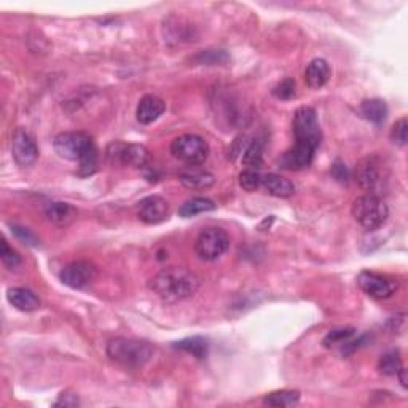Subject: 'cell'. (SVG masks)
<instances>
[{"label":"cell","instance_id":"obj_1","mask_svg":"<svg viewBox=\"0 0 408 408\" xmlns=\"http://www.w3.org/2000/svg\"><path fill=\"white\" fill-rule=\"evenodd\" d=\"M199 277L183 267L164 268L149 281V289L166 303L190 298L199 289Z\"/></svg>","mask_w":408,"mask_h":408},{"label":"cell","instance_id":"obj_2","mask_svg":"<svg viewBox=\"0 0 408 408\" xmlns=\"http://www.w3.org/2000/svg\"><path fill=\"white\" fill-rule=\"evenodd\" d=\"M105 351L112 362L125 367V369H140L153 359L155 348L147 341L118 336L107 343Z\"/></svg>","mask_w":408,"mask_h":408},{"label":"cell","instance_id":"obj_3","mask_svg":"<svg viewBox=\"0 0 408 408\" xmlns=\"http://www.w3.org/2000/svg\"><path fill=\"white\" fill-rule=\"evenodd\" d=\"M351 212L354 221L367 232H375V230L381 228L389 217L388 204L378 195L370 193L354 199Z\"/></svg>","mask_w":408,"mask_h":408},{"label":"cell","instance_id":"obj_4","mask_svg":"<svg viewBox=\"0 0 408 408\" xmlns=\"http://www.w3.org/2000/svg\"><path fill=\"white\" fill-rule=\"evenodd\" d=\"M171 153L188 166H199L209 157V145L198 134H182L171 144Z\"/></svg>","mask_w":408,"mask_h":408},{"label":"cell","instance_id":"obj_5","mask_svg":"<svg viewBox=\"0 0 408 408\" xmlns=\"http://www.w3.org/2000/svg\"><path fill=\"white\" fill-rule=\"evenodd\" d=\"M230 236L225 230L218 227H211L203 230L195 241V252L201 260L214 262L218 257L228 251Z\"/></svg>","mask_w":408,"mask_h":408},{"label":"cell","instance_id":"obj_6","mask_svg":"<svg viewBox=\"0 0 408 408\" xmlns=\"http://www.w3.org/2000/svg\"><path fill=\"white\" fill-rule=\"evenodd\" d=\"M53 147L61 158L69 162H80L93 149L94 142L84 131H66L56 136Z\"/></svg>","mask_w":408,"mask_h":408},{"label":"cell","instance_id":"obj_7","mask_svg":"<svg viewBox=\"0 0 408 408\" xmlns=\"http://www.w3.org/2000/svg\"><path fill=\"white\" fill-rule=\"evenodd\" d=\"M292 131L295 136V142H300V144H308L311 147H315V149H317L319 144H321L322 133L317 121L316 110L311 107H306V105L297 109V112L294 114Z\"/></svg>","mask_w":408,"mask_h":408},{"label":"cell","instance_id":"obj_8","mask_svg":"<svg viewBox=\"0 0 408 408\" xmlns=\"http://www.w3.org/2000/svg\"><path fill=\"white\" fill-rule=\"evenodd\" d=\"M107 158L112 163L131 168H144L150 162V152L139 144H123L114 142L107 147Z\"/></svg>","mask_w":408,"mask_h":408},{"label":"cell","instance_id":"obj_9","mask_svg":"<svg viewBox=\"0 0 408 408\" xmlns=\"http://www.w3.org/2000/svg\"><path fill=\"white\" fill-rule=\"evenodd\" d=\"M356 180L370 195H376V192L383 187L384 182V166L381 159L378 157H367L360 159L356 169H354Z\"/></svg>","mask_w":408,"mask_h":408},{"label":"cell","instance_id":"obj_10","mask_svg":"<svg viewBox=\"0 0 408 408\" xmlns=\"http://www.w3.org/2000/svg\"><path fill=\"white\" fill-rule=\"evenodd\" d=\"M11 155L20 168H29L39 159V147L34 136L25 128L15 129L11 136Z\"/></svg>","mask_w":408,"mask_h":408},{"label":"cell","instance_id":"obj_11","mask_svg":"<svg viewBox=\"0 0 408 408\" xmlns=\"http://www.w3.org/2000/svg\"><path fill=\"white\" fill-rule=\"evenodd\" d=\"M59 277H61V281L70 289L81 291V289L90 287L91 284L96 281L98 268L96 265L88 262V260H77V262L66 265Z\"/></svg>","mask_w":408,"mask_h":408},{"label":"cell","instance_id":"obj_12","mask_svg":"<svg viewBox=\"0 0 408 408\" xmlns=\"http://www.w3.org/2000/svg\"><path fill=\"white\" fill-rule=\"evenodd\" d=\"M357 286L360 291L375 300H384L393 297L397 291V281L391 277L374 273V271H362L357 276Z\"/></svg>","mask_w":408,"mask_h":408},{"label":"cell","instance_id":"obj_13","mask_svg":"<svg viewBox=\"0 0 408 408\" xmlns=\"http://www.w3.org/2000/svg\"><path fill=\"white\" fill-rule=\"evenodd\" d=\"M171 214L169 203L158 195H150L144 198L138 206V217L147 225H158L164 221H168Z\"/></svg>","mask_w":408,"mask_h":408},{"label":"cell","instance_id":"obj_14","mask_svg":"<svg viewBox=\"0 0 408 408\" xmlns=\"http://www.w3.org/2000/svg\"><path fill=\"white\" fill-rule=\"evenodd\" d=\"M315 147H311L308 144H300V142H295V145L292 149H289L284 155L279 158L281 168L289 169V171H301L311 166L312 159L316 155Z\"/></svg>","mask_w":408,"mask_h":408},{"label":"cell","instance_id":"obj_15","mask_svg":"<svg viewBox=\"0 0 408 408\" xmlns=\"http://www.w3.org/2000/svg\"><path fill=\"white\" fill-rule=\"evenodd\" d=\"M164 110H166V104L162 98L155 96V94H145L136 109V118L140 125H152L164 114Z\"/></svg>","mask_w":408,"mask_h":408},{"label":"cell","instance_id":"obj_16","mask_svg":"<svg viewBox=\"0 0 408 408\" xmlns=\"http://www.w3.org/2000/svg\"><path fill=\"white\" fill-rule=\"evenodd\" d=\"M8 303L22 312H34L40 308V300L26 287H11L7 292Z\"/></svg>","mask_w":408,"mask_h":408},{"label":"cell","instance_id":"obj_17","mask_svg":"<svg viewBox=\"0 0 408 408\" xmlns=\"http://www.w3.org/2000/svg\"><path fill=\"white\" fill-rule=\"evenodd\" d=\"M330 66L329 62L322 58H316L306 66L305 70V81L311 90H319L324 85H327L330 79Z\"/></svg>","mask_w":408,"mask_h":408},{"label":"cell","instance_id":"obj_18","mask_svg":"<svg viewBox=\"0 0 408 408\" xmlns=\"http://www.w3.org/2000/svg\"><path fill=\"white\" fill-rule=\"evenodd\" d=\"M262 188L271 197L276 198H291L295 193L294 183L279 174L262 176Z\"/></svg>","mask_w":408,"mask_h":408},{"label":"cell","instance_id":"obj_19","mask_svg":"<svg viewBox=\"0 0 408 408\" xmlns=\"http://www.w3.org/2000/svg\"><path fill=\"white\" fill-rule=\"evenodd\" d=\"M45 216L51 223L58 227H67L75 221L77 209L72 204L62 203V201H56V203H50L45 209Z\"/></svg>","mask_w":408,"mask_h":408},{"label":"cell","instance_id":"obj_20","mask_svg":"<svg viewBox=\"0 0 408 408\" xmlns=\"http://www.w3.org/2000/svg\"><path fill=\"white\" fill-rule=\"evenodd\" d=\"M180 183L190 190H206L214 185L216 177L204 169H188L179 176Z\"/></svg>","mask_w":408,"mask_h":408},{"label":"cell","instance_id":"obj_21","mask_svg":"<svg viewBox=\"0 0 408 408\" xmlns=\"http://www.w3.org/2000/svg\"><path fill=\"white\" fill-rule=\"evenodd\" d=\"M217 204L214 201L204 197H195L192 199H188L179 208V216L183 218H192L197 217L199 214H204V212L216 211Z\"/></svg>","mask_w":408,"mask_h":408},{"label":"cell","instance_id":"obj_22","mask_svg":"<svg viewBox=\"0 0 408 408\" xmlns=\"http://www.w3.org/2000/svg\"><path fill=\"white\" fill-rule=\"evenodd\" d=\"M360 112L367 118V120L375 123V125H381L388 118L389 109L383 99H365L360 104Z\"/></svg>","mask_w":408,"mask_h":408},{"label":"cell","instance_id":"obj_23","mask_svg":"<svg viewBox=\"0 0 408 408\" xmlns=\"http://www.w3.org/2000/svg\"><path fill=\"white\" fill-rule=\"evenodd\" d=\"M300 402L298 391H289V389H282V391H275L268 395H265L263 405L273 407V408H287L294 407Z\"/></svg>","mask_w":408,"mask_h":408},{"label":"cell","instance_id":"obj_24","mask_svg":"<svg viewBox=\"0 0 408 408\" xmlns=\"http://www.w3.org/2000/svg\"><path fill=\"white\" fill-rule=\"evenodd\" d=\"M174 348L187 354H192V356L197 359H204L208 356L209 345L203 336H192V338H185L174 343Z\"/></svg>","mask_w":408,"mask_h":408},{"label":"cell","instance_id":"obj_25","mask_svg":"<svg viewBox=\"0 0 408 408\" xmlns=\"http://www.w3.org/2000/svg\"><path fill=\"white\" fill-rule=\"evenodd\" d=\"M242 164L247 169H260L263 166V144L258 139L252 140L242 153Z\"/></svg>","mask_w":408,"mask_h":408},{"label":"cell","instance_id":"obj_26","mask_svg":"<svg viewBox=\"0 0 408 408\" xmlns=\"http://www.w3.org/2000/svg\"><path fill=\"white\" fill-rule=\"evenodd\" d=\"M402 357L400 353L397 350H391L388 353H384L383 356L378 360V370L380 374L386 376H394L397 375V371L402 369Z\"/></svg>","mask_w":408,"mask_h":408},{"label":"cell","instance_id":"obj_27","mask_svg":"<svg viewBox=\"0 0 408 408\" xmlns=\"http://www.w3.org/2000/svg\"><path fill=\"white\" fill-rule=\"evenodd\" d=\"M356 330L353 327H343V329H335L330 330V332L325 335L324 338V346L325 348H332V346H341L343 343H346L350 338H353Z\"/></svg>","mask_w":408,"mask_h":408},{"label":"cell","instance_id":"obj_28","mask_svg":"<svg viewBox=\"0 0 408 408\" xmlns=\"http://www.w3.org/2000/svg\"><path fill=\"white\" fill-rule=\"evenodd\" d=\"M239 185L246 192H256L262 188V174L257 169H244L239 174Z\"/></svg>","mask_w":408,"mask_h":408},{"label":"cell","instance_id":"obj_29","mask_svg":"<svg viewBox=\"0 0 408 408\" xmlns=\"http://www.w3.org/2000/svg\"><path fill=\"white\" fill-rule=\"evenodd\" d=\"M391 140L397 147H405L408 142V120L407 117H402L400 120L394 123L391 129Z\"/></svg>","mask_w":408,"mask_h":408},{"label":"cell","instance_id":"obj_30","mask_svg":"<svg viewBox=\"0 0 408 408\" xmlns=\"http://www.w3.org/2000/svg\"><path fill=\"white\" fill-rule=\"evenodd\" d=\"M297 86H295L294 79H284L273 88V96L281 100H291L295 98Z\"/></svg>","mask_w":408,"mask_h":408},{"label":"cell","instance_id":"obj_31","mask_svg":"<svg viewBox=\"0 0 408 408\" xmlns=\"http://www.w3.org/2000/svg\"><path fill=\"white\" fill-rule=\"evenodd\" d=\"M0 257H2V262L8 270H16L21 265L20 254L11 249L5 239H2V254H0Z\"/></svg>","mask_w":408,"mask_h":408},{"label":"cell","instance_id":"obj_32","mask_svg":"<svg viewBox=\"0 0 408 408\" xmlns=\"http://www.w3.org/2000/svg\"><path fill=\"white\" fill-rule=\"evenodd\" d=\"M98 149L96 145L93 147V149L86 153V155L80 159V173L84 176H90L93 174L94 171L98 168Z\"/></svg>","mask_w":408,"mask_h":408},{"label":"cell","instance_id":"obj_33","mask_svg":"<svg viewBox=\"0 0 408 408\" xmlns=\"http://www.w3.org/2000/svg\"><path fill=\"white\" fill-rule=\"evenodd\" d=\"M11 232H13V235L21 242H25V244L32 246V247L39 246V238L29 228H25L21 225H11Z\"/></svg>","mask_w":408,"mask_h":408},{"label":"cell","instance_id":"obj_34","mask_svg":"<svg viewBox=\"0 0 408 408\" xmlns=\"http://www.w3.org/2000/svg\"><path fill=\"white\" fill-rule=\"evenodd\" d=\"M199 64H218V62H225L228 56L225 55L223 51H214V50H209V51H204V53H199V55L195 58Z\"/></svg>","mask_w":408,"mask_h":408},{"label":"cell","instance_id":"obj_35","mask_svg":"<svg viewBox=\"0 0 408 408\" xmlns=\"http://www.w3.org/2000/svg\"><path fill=\"white\" fill-rule=\"evenodd\" d=\"M80 405V400H79V395L66 391V393H61L59 394L58 400L55 402V407H64V408H75Z\"/></svg>","mask_w":408,"mask_h":408},{"label":"cell","instance_id":"obj_36","mask_svg":"<svg viewBox=\"0 0 408 408\" xmlns=\"http://www.w3.org/2000/svg\"><path fill=\"white\" fill-rule=\"evenodd\" d=\"M332 176H334L335 179L338 180V182L346 183L348 179H350V171H348L346 164H345V163H341L340 159H338V162H335V164L332 166Z\"/></svg>","mask_w":408,"mask_h":408},{"label":"cell","instance_id":"obj_37","mask_svg":"<svg viewBox=\"0 0 408 408\" xmlns=\"http://www.w3.org/2000/svg\"><path fill=\"white\" fill-rule=\"evenodd\" d=\"M397 376H399V381H400V384H402V388L404 389H407L408 388V381H407V370L404 369V367H402V369L397 371Z\"/></svg>","mask_w":408,"mask_h":408}]
</instances>
